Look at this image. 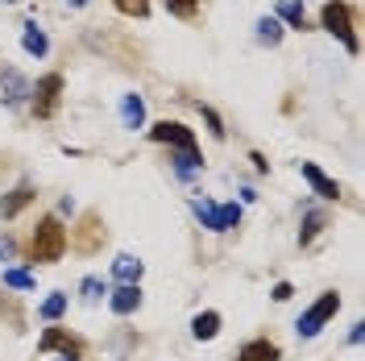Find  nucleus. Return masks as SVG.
Returning a JSON list of instances; mask_svg holds the SVG:
<instances>
[{
  "mask_svg": "<svg viewBox=\"0 0 365 361\" xmlns=\"http://www.w3.org/2000/svg\"><path fill=\"white\" fill-rule=\"evenodd\" d=\"M67 253V228L58 225V216H42L34 237H29V262H58Z\"/></svg>",
  "mask_w": 365,
  "mask_h": 361,
  "instance_id": "obj_1",
  "label": "nucleus"
},
{
  "mask_svg": "<svg viewBox=\"0 0 365 361\" xmlns=\"http://www.w3.org/2000/svg\"><path fill=\"white\" fill-rule=\"evenodd\" d=\"M104 241H108V228L100 220V212H83L79 228H71V237H67V245L75 253H96V249H104Z\"/></svg>",
  "mask_w": 365,
  "mask_h": 361,
  "instance_id": "obj_2",
  "label": "nucleus"
},
{
  "mask_svg": "<svg viewBox=\"0 0 365 361\" xmlns=\"http://www.w3.org/2000/svg\"><path fill=\"white\" fill-rule=\"evenodd\" d=\"M319 21H324V29H328V34H336V38H341L353 54L361 50L357 34H353V9H349V4H341V0H328V4H324V13H319Z\"/></svg>",
  "mask_w": 365,
  "mask_h": 361,
  "instance_id": "obj_3",
  "label": "nucleus"
},
{
  "mask_svg": "<svg viewBox=\"0 0 365 361\" xmlns=\"http://www.w3.org/2000/svg\"><path fill=\"white\" fill-rule=\"evenodd\" d=\"M336 307H341V295L336 291H324L316 299V303H312V307H307V312H303V316H299V324H295V332L303 340L307 337H316L319 328H324V324H328V320L336 316Z\"/></svg>",
  "mask_w": 365,
  "mask_h": 361,
  "instance_id": "obj_4",
  "label": "nucleus"
},
{
  "mask_svg": "<svg viewBox=\"0 0 365 361\" xmlns=\"http://www.w3.org/2000/svg\"><path fill=\"white\" fill-rule=\"evenodd\" d=\"M34 96V116H54V108H58V100H63V75H46V79H38V88L29 91Z\"/></svg>",
  "mask_w": 365,
  "mask_h": 361,
  "instance_id": "obj_5",
  "label": "nucleus"
},
{
  "mask_svg": "<svg viewBox=\"0 0 365 361\" xmlns=\"http://www.w3.org/2000/svg\"><path fill=\"white\" fill-rule=\"evenodd\" d=\"M150 137L162 141V146H175V150H195V133L179 125V121H158V125H150Z\"/></svg>",
  "mask_w": 365,
  "mask_h": 361,
  "instance_id": "obj_6",
  "label": "nucleus"
},
{
  "mask_svg": "<svg viewBox=\"0 0 365 361\" xmlns=\"http://www.w3.org/2000/svg\"><path fill=\"white\" fill-rule=\"evenodd\" d=\"M54 349H58L63 357H75V361L83 357V345L71 337V332H63V328H46L42 340H38V353H54Z\"/></svg>",
  "mask_w": 365,
  "mask_h": 361,
  "instance_id": "obj_7",
  "label": "nucleus"
},
{
  "mask_svg": "<svg viewBox=\"0 0 365 361\" xmlns=\"http://www.w3.org/2000/svg\"><path fill=\"white\" fill-rule=\"evenodd\" d=\"M108 307H113L116 316H133L137 307H141V287H137V283H120V287L108 295Z\"/></svg>",
  "mask_w": 365,
  "mask_h": 361,
  "instance_id": "obj_8",
  "label": "nucleus"
},
{
  "mask_svg": "<svg viewBox=\"0 0 365 361\" xmlns=\"http://www.w3.org/2000/svg\"><path fill=\"white\" fill-rule=\"evenodd\" d=\"M299 171H303V179L312 183V191H316V195H324V200H341V187H336V179H328L316 162H299Z\"/></svg>",
  "mask_w": 365,
  "mask_h": 361,
  "instance_id": "obj_9",
  "label": "nucleus"
},
{
  "mask_svg": "<svg viewBox=\"0 0 365 361\" xmlns=\"http://www.w3.org/2000/svg\"><path fill=\"white\" fill-rule=\"evenodd\" d=\"M25 96H29V83H25V75L9 67L4 75H0V104H9V108H13V104H21Z\"/></svg>",
  "mask_w": 365,
  "mask_h": 361,
  "instance_id": "obj_10",
  "label": "nucleus"
},
{
  "mask_svg": "<svg viewBox=\"0 0 365 361\" xmlns=\"http://www.w3.org/2000/svg\"><path fill=\"white\" fill-rule=\"evenodd\" d=\"M29 203H34V187H29V183H21V187H13V191L0 200V216L9 220V216H17L21 208H29Z\"/></svg>",
  "mask_w": 365,
  "mask_h": 361,
  "instance_id": "obj_11",
  "label": "nucleus"
},
{
  "mask_svg": "<svg viewBox=\"0 0 365 361\" xmlns=\"http://www.w3.org/2000/svg\"><path fill=\"white\" fill-rule=\"evenodd\" d=\"M237 361H278V345L266 340V337H257V340H250V345H241Z\"/></svg>",
  "mask_w": 365,
  "mask_h": 361,
  "instance_id": "obj_12",
  "label": "nucleus"
},
{
  "mask_svg": "<svg viewBox=\"0 0 365 361\" xmlns=\"http://www.w3.org/2000/svg\"><path fill=\"white\" fill-rule=\"evenodd\" d=\"M120 121H125V129H141L145 125V100L141 96H125L120 100Z\"/></svg>",
  "mask_w": 365,
  "mask_h": 361,
  "instance_id": "obj_13",
  "label": "nucleus"
},
{
  "mask_svg": "<svg viewBox=\"0 0 365 361\" xmlns=\"http://www.w3.org/2000/svg\"><path fill=\"white\" fill-rule=\"evenodd\" d=\"M216 332H220V312H200L191 320V337L195 340H212Z\"/></svg>",
  "mask_w": 365,
  "mask_h": 361,
  "instance_id": "obj_14",
  "label": "nucleus"
},
{
  "mask_svg": "<svg viewBox=\"0 0 365 361\" xmlns=\"http://www.w3.org/2000/svg\"><path fill=\"white\" fill-rule=\"evenodd\" d=\"M21 46H25V54H34V59H42L46 50H50V38H46L38 25H25V34H21Z\"/></svg>",
  "mask_w": 365,
  "mask_h": 361,
  "instance_id": "obj_15",
  "label": "nucleus"
},
{
  "mask_svg": "<svg viewBox=\"0 0 365 361\" xmlns=\"http://www.w3.org/2000/svg\"><path fill=\"white\" fill-rule=\"evenodd\" d=\"M141 270H145V266L137 262L133 253H120V258L113 262V274L120 278V283H137V278H141Z\"/></svg>",
  "mask_w": 365,
  "mask_h": 361,
  "instance_id": "obj_16",
  "label": "nucleus"
},
{
  "mask_svg": "<svg viewBox=\"0 0 365 361\" xmlns=\"http://www.w3.org/2000/svg\"><path fill=\"white\" fill-rule=\"evenodd\" d=\"M278 17L291 25V29H307V13L299 0H278Z\"/></svg>",
  "mask_w": 365,
  "mask_h": 361,
  "instance_id": "obj_17",
  "label": "nucleus"
},
{
  "mask_svg": "<svg viewBox=\"0 0 365 361\" xmlns=\"http://www.w3.org/2000/svg\"><path fill=\"white\" fill-rule=\"evenodd\" d=\"M191 208H195V216L204 220V228H212V233H225V228H220V208H216L212 200H195Z\"/></svg>",
  "mask_w": 365,
  "mask_h": 361,
  "instance_id": "obj_18",
  "label": "nucleus"
},
{
  "mask_svg": "<svg viewBox=\"0 0 365 361\" xmlns=\"http://www.w3.org/2000/svg\"><path fill=\"white\" fill-rule=\"evenodd\" d=\"M200 166H204V158H200L195 150H179V154H175V171H179L182 179H191Z\"/></svg>",
  "mask_w": 365,
  "mask_h": 361,
  "instance_id": "obj_19",
  "label": "nucleus"
},
{
  "mask_svg": "<svg viewBox=\"0 0 365 361\" xmlns=\"http://www.w3.org/2000/svg\"><path fill=\"white\" fill-rule=\"evenodd\" d=\"M257 42L278 46V42H282V25L274 21V17H262V21H257Z\"/></svg>",
  "mask_w": 365,
  "mask_h": 361,
  "instance_id": "obj_20",
  "label": "nucleus"
},
{
  "mask_svg": "<svg viewBox=\"0 0 365 361\" xmlns=\"http://www.w3.org/2000/svg\"><path fill=\"white\" fill-rule=\"evenodd\" d=\"M324 225H328V216H324V212H307V220H303V233H299V241H303V245H312V241H316V233H319Z\"/></svg>",
  "mask_w": 365,
  "mask_h": 361,
  "instance_id": "obj_21",
  "label": "nucleus"
},
{
  "mask_svg": "<svg viewBox=\"0 0 365 361\" xmlns=\"http://www.w3.org/2000/svg\"><path fill=\"white\" fill-rule=\"evenodd\" d=\"M63 312H67V295L54 291V295H50V299L42 303V320H58Z\"/></svg>",
  "mask_w": 365,
  "mask_h": 361,
  "instance_id": "obj_22",
  "label": "nucleus"
},
{
  "mask_svg": "<svg viewBox=\"0 0 365 361\" xmlns=\"http://www.w3.org/2000/svg\"><path fill=\"white\" fill-rule=\"evenodd\" d=\"M4 287H13V291H29V287H34V274L29 270H4Z\"/></svg>",
  "mask_w": 365,
  "mask_h": 361,
  "instance_id": "obj_23",
  "label": "nucleus"
},
{
  "mask_svg": "<svg viewBox=\"0 0 365 361\" xmlns=\"http://www.w3.org/2000/svg\"><path fill=\"white\" fill-rule=\"evenodd\" d=\"M125 17H150V0H113Z\"/></svg>",
  "mask_w": 365,
  "mask_h": 361,
  "instance_id": "obj_24",
  "label": "nucleus"
},
{
  "mask_svg": "<svg viewBox=\"0 0 365 361\" xmlns=\"http://www.w3.org/2000/svg\"><path fill=\"white\" fill-rule=\"evenodd\" d=\"M166 9H170L175 17H195V9H200V0H166Z\"/></svg>",
  "mask_w": 365,
  "mask_h": 361,
  "instance_id": "obj_25",
  "label": "nucleus"
},
{
  "mask_svg": "<svg viewBox=\"0 0 365 361\" xmlns=\"http://www.w3.org/2000/svg\"><path fill=\"white\" fill-rule=\"evenodd\" d=\"M241 225V208H237V203H225V208H220V228H237Z\"/></svg>",
  "mask_w": 365,
  "mask_h": 361,
  "instance_id": "obj_26",
  "label": "nucleus"
},
{
  "mask_svg": "<svg viewBox=\"0 0 365 361\" xmlns=\"http://www.w3.org/2000/svg\"><path fill=\"white\" fill-rule=\"evenodd\" d=\"M104 283H100V278H83V299H88V303H100V299H104Z\"/></svg>",
  "mask_w": 365,
  "mask_h": 361,
  "instance_id": "obj_27",
  "label": "nucleus"
},
{
  "mask_svg": "<svg viewBox=\"0 0 365 361\" xmlns=\"http://www.w3.org/2000/svg\"><path fill=\"white\" fill-rule=\"evenodd\" d=\"M200 113H204V121H207V129H212V137H225V125H220V116L212 113V108H204V104H200Z\"/></svg>",
  "mask_w": 365,
  "mask_h": 361,
  "instance_id": "obj_28",
  "label": "nucleus"
},
{
  "mask_svg": "<svg viewBox=\"0 0 365 361\" xmlns=\"http://www.w3.org/2000/svg\"><path fill=\"white\" fill-rule=\"evenodd\" d=\"M0 316H9L13 328H21V312H17V303H13V299H4V303H0Z\"/></svg>",
  "mask_w": 365,
  "mask_h": 361,
  "instance_id": "obj_29",
  "label": "nucleus"
},
{
  "mask_svg": "<svg viewBox=\"0 0 365 361\" xmlns=\"http://www.w3.org/2000/svg\"><path fill=\"white\" fill-rule=\"evenodd\" d=\"M274 303H287V299H291V295H295V287H291V283H278V287H274Z\"/></svg>",
  "mask_w": 365,
  "mask_h": 361,
  "instance_id": "obj_30",
  "label": "nucleus"
},
{
  "mask_svg": "<svg viewBox=\"0 0 365 361\" xmlns=\"http://www.w3.org/2000/svg\"><path fill=\"white\" fill-rule=\"evenodd\" d=\"M13 253H17V241L13 237H0V262H9Z\"/></svg>",
  "mask_w": 365,
  "mask_h": 361,
  "instance_id": "obj_31",
  "label": "nucleus"
},
{
  "mask_svg": "<svg viewBox=\"0 0 365 361\" xmlns=\"http://www.w3.org/2000/svg\"><path fill=\"white\" fill-rule=\"evenodd\" d=\"M71 4H75V9H83V4H88V0H71Z\"/></svg>",
  "mask_w": 365,
  "mask_h": 361,
  "instance_id": "obj_32",
  "label": "nucleus"
},
{
  "mask_svg": "<svg viewBox=\"0 0 365 361\" xmlns=\"http://www.w3.org/2000/svg\"><path fill=\"white\" fill-rule=\"evenodd\" d=\"M0 4H13V0H0Z\"/></svg>",
  "mask_w": 365,
  "mask_h": 361,
  "instance_id": "obj_33",
  "label": "nucleus"
},
{
  "mask_svg": "<svg viewBox=\"0 0 365 361\" xmlns=\"http://www.w3.org/2000/svg\"><path fill=\"white\" fill-rule=\"evenodd\" d=\"M63 361H75V357H63Z\"/></svg>",
  "mask_w": 365,
  "mask_h": 361,
  "instance_id": "obj_34",
  "label": "nucleus"
}]
</instances>
